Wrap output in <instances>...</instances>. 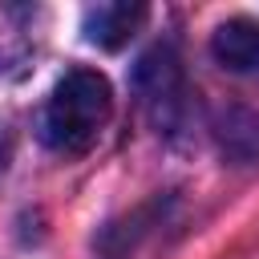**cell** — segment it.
Listing matches in <instances>:
<instances>
[{
	"mask_svg": "<svg viewBox=\"0 0 259 259\" xmlns=\"http://www.w3.org/2000/svg\"><path fill=\"white\" fill-rule=\"evenodd\" d=\"M109 113H113L109 81L97 69L77 65L53 85L40 134L57 154H85L109 125Z\"/></svg>",
	"mask_w": 259,
	"mask_h": 259,
	"instance_id": "6da1fadb",
	"label": "cell"
},
{
	"mask_svg": "<svg viewBox=\"0 0 259 259\" xmlns=\"http://www.w3.org/2000/svg\"><path fill=\"white\" fill-rule=\"evenodd\" d=\"M138 89L146 97V109L154 113L158 125H170L178 105H182V69L174 49H154L138 65Z\"/></svg>",
	"mask_w": 259,
	"mask_h": 259,
	"instance_id": "7a4b0ae2",
	"label": "cell"
},
{
	"mask_svg": "<svg viewBox=\"0 0 259 259\" xmlns=\"http://www.w3.org/2000/svg\"><path fill=\"white\" fill-rule=\"evenodd\" d=\"M150 8L146 4H130V0H113V4H97V8H85V40L97 45V49H121L142 24H146Z\"/></svg>",
	"mask_w": 259,
	"mask_h": 259,
	"instance_id": "3957f363",
	"label": "cell"
},
{
	"mask_svg": "<svg viewBox=\"0 0 259 259\" xmlns=\"http://www.w3.org/2000/svg\"><path fill=\"white\" fill-rule=\"evenodd\" d=\"M210 53L231 73H259V20L251 16L223 20L210 36Z\"/></svg>",
	"mask_w": 259,
	"mask_h": 259,
	"instance_id": "277c9868",
	"label": "cell"
}]
</instances>
